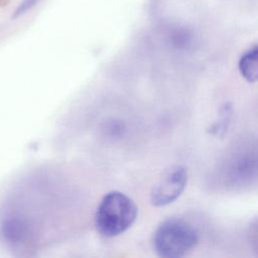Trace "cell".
I'll return each mask as SVG.
<instances>
[{
	"label": "cell",
	"mask_w": 258,
	"mask_h": 258,
	"mask_svg": "<svg viewBox=\"0 0 258 258\" xmlns=\"http://www.w3.org/2000/svg\"><path fill=\"white\" fill-rule=\"evenodd\" d=\"M187 171L181 165L168 168L158 178L150 191V202L155 207H164L179 198L186 186Z\"/></svg>",
	"instance_id": "cell-3"
},
{
	"label": "cell",
	"mask_w": 258,
	"mask_h": 258,
	"mask_svg": "<svg viewBox=\"0 0 258 258\" xmlns=\"http://www.w3.org/2000/svg\"><path fill=\"white\" fill-rule=\"evenodd\" d=\"M238 68L247 82H258V45L250 48L240 57Z\"/></svg>",
	"instance_id": "cell-4"
},
{
	"label": "cell",
	"mask_w": 258,
	"mask_h": 258,
	"mask_svg": "<svg viewBox=\"0 0 258 258\" xmlns=\"http://www.w3.org/2000/svg\"><path fill=\"white\" fill-rule=\"evenodd\" d=\"M137 215L138 208L130 197L118 190L109 191L97 208L96 229L107 238L119 236L134 224Z\"/></svg>",
	"instance_id": "cell-1"
},
{
	"label": "cell",
	"mask_w": 258,
	"mask_h": 258,
	"mask_svg": "<svg viewBox=\"0 0 258 258\" xmlns=\"http://www.w3.org/2000/svg\"><path fill=\"white\" fill-rule=\"evenodd\" d=\"M39 0H22L19 5L16 7V9L14 10V12L12 13L11 18L17 19L18 17L22 16L23 14L27 13L29 10H31L37 3Z\"/></svg>",
	"instance_id": "cell-5"
},
{
	"label": "cell",
	"mask_w": 258,
	"mask_h": 258,
	"mask_svg": "<svg viewBox=\"0 0 258 258\" xmlns=\"http://www.w3.org/2000/svg\"><path fill=\"white\" fill-rule=\"evenodd\" d=\"M199 234L188 222L170 218L163 221L153 235V248L162 258H178L196 247Z\"/></svg>",
	"instance_id": "cell-2"
}]
</instances>
